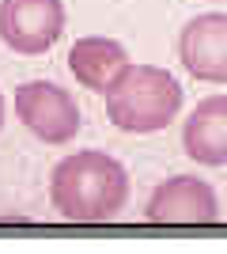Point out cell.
<instances>
[{
	"label": "cell",
	"instance_id": "obj_6",
	"mask_svg": "<svg viewBox=\"0 0 227 254\" xmlns=\"http://www.w3.org/2000/svg\"><path fill=\"white\" fill-rule=\"evenodd\" d=\"M220 216L216 190L205 179L174 175L163 186H155L148 201V220L155 224H212Z\"/></svg>",
	"mask_w": 227,
	"mask_h": 254
},
{
	"label": "cell",
	"instance_id": "obj_7",
	"mask_svg": "<svg viewBox=\"0 0 227 254\" xmlns=\"http://www.w3.org/2000/svg\"><path fill=\"white\" fill-rule=\"evenodd\" d=\"M182 148L193 163L205 167L227 163V95H212L193 106L182 126Z\"/></svg>",
	"mask_w": 227,
	"mask_h": 254
},
{
	"label": "cell",
	"instance_id": "obj_2",
	"mask_svg": "<svg viewBox=\"0 0 227 254\" xmlns=\"http://www.w3.org/2000/svg\"><path fill=\"white\" fill-rule=\"evenodd\" d=\"M182 110V87L155 64H129L106 87V118L125 133H159Z\"/></svg>",
	"mask_w": 227,
	"mask_h": 254
},
{
	"label": "cell",
	"instance_id": "obj_3",
	"mask_svg": "<svg viewBox=\"0 0 227 254\" xmlns=\"http://www.w3.org/2000/svg\"><path fill=\"white\" fill-rule=\"evenodd\" d=\"M15 114L42 144H68L80 133L76 99L49 80H31L15 87Z\"/></svg>",
	"mask_w": 227,
	"mask_h": 254
},
{
	"label": "cell",
	"instance_id": "obj_9",
	"mask_svg": "<svg viewBox=\"0 0 227 254\" xmlns=\"http://www.w3.org/2000/svg\"><path fill=\"white\" fill-rule=\"evenodd\" d=\"M0 126H4V95H0Z\"/></svg>",
	"mask_w": 227,
	"mask_h": 254
},
{
	"label": "cell",
	"instance_id": "obj_5",
	"mask_svg": "<svg viewBox=\"0 0 227 254\" xmlns=\"http://www.w3.org/2000/svg\"><path fill=\"white\" fill-rule=\"evenodd\" d=\"M178 57L193 80L227 84V15H197L182 27Z\"/></svg>",
	"mask_w": 227,
	"mask_h": 254
},
{
	"label": "cell",
	"instance_id": "obj_4",
	"mask_svg": "<svg viewBox=\"0 0 227 254\" xmlns=\"http://www.w3.org/2000/svg\"><path fill=\"white\" fill-rule=\"evenodd\" d=\"M65 34L61 0H0V42L11 53L38 57Z\"/></svg>",
	"mask_w": 227,
	"mask_h": 254
},
{
	"label": "cell",
	"instance_id": "obj_8",
	"mask_svg": "<svg viewBox=\"0 0 227 254\" xmlns=\"http://www.w3.org/2000/svg\"><path fill=\"white\" fill-rule=\"evenodd\" d=\"M68 68H72L76 84H84L87 91H102L129 68V53L121 50L114 38H80L68 50Z\"/></svg>",
	"mask_w": 227,
	"mask_h": 254
},
{
	"label": "cell",
	"instance_id": "obj_1",
	"mask_svg": "<svg viewBox=\"0 0 227 254\" xmlns=\"http://www.w3.org/2000/svg\"><path fill=\"white\" fill-rule=\"evenodd\" d=\"M49 201L72 224H106L129 201V175L106 152H72L53 167Z\"/></svg>",
	"mask_w": 227,
	"mask_h": 254
}]
</instances>
